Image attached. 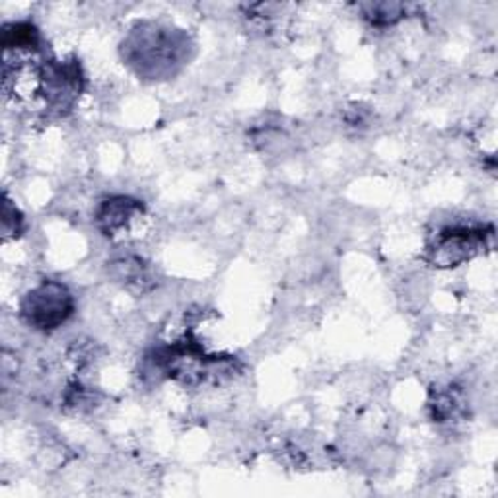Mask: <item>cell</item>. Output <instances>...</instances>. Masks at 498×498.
<instances>
[{
    "mask_svg": "<svg viewBox=\"0 0 498 498\" xmlns=\"http://www.w3.org/2000/svg\"><path fill=\"white\" fill-rule=\"evenodd\" d=\"M74 312V298L62 282L44 281L31 289L20 306L22 320L37 331L59 330Z\"/></svg>",
    "mask_w": 498,
    "mask_h": 498,
    "instance_id": "obj_1",
    "label": "cell"
},
{
    "mask_svg": "<svg viewBox=\"0 0 498 498\" xmlns=\"http://www.w3.org/2000/svg\"><path fill=\"white\" fill-rule=\"evenodd\" d=\"M485 246L483 228L471 226H453L444 228L437 234V240L430 246V263L434 267L450 269L469 261Z\"/></svg>",
    "mask_w": 498,
    "mask_h": 498,
    "instance_id": "obj_2",
    "label": "cell"
},
{
    "mask_svg": "<svg viewBox=\"0 0 498 498\" xmlns=\"http://www.w3.org/2000/svg\"><path fill=\"white\" fill-rule=\"evenodd\" d=\"M143 215V205L129 197H111L103 200L98 210V225L108 236L129 228L135 218Z\"/></svg>",
    "mask_w": 498,
    "mask_h": 498,
    "instance_id": "obj_3",
    "label": "cell"
},
{
    "mask_svg": "<svg viewBox=\"0 0 498 498\" xmlns=\"http://www.w3.org/2000/svg\"><path fill=\"white\" fill-rule=\"evenodd\" d=\"M364 16L374 26H391L405 16V6L397 3H380L364 4Z\"/></svg>",
    "mask_w": 498,
    "mask_h": 498,
    "instance_id": "obj_4",
    "label": "cell"
},
{
    "mask_svg": "<svg viewBox=\"0 0 498 498\" xmlns=\"http://www.w3.org/2000/svg\"><path fill=\"white\" fill-rule=\"evenodd\" d=\"M458 404H460V399H458V396H455V391L452 388H448L446 391H438L437 399H434V404H432L434 419H438L440 422L453 419L460 411Z\"/></svg>",
    "mask_w": 498,
    "mask_h": 498,
    "instance_id": "obj_5",
    "label": "cell"
},
{
    "mask_svg": "<svg viewBox=\"0 0 498 498\" xmlns=\"http://www.w3.org/2000/svg\"><path fill=\"white\" fill-rule=\"evenodd\" d=\"M24 218L20 215V210L10 203L8 199H4V210H3V234L4 238H16L22 232Z\"/></svg>",
    "mask_w": 498,
    "mask_h": 498,
    "instance_id": "obj_6",
    "label": "cell"
}]
</instances>
